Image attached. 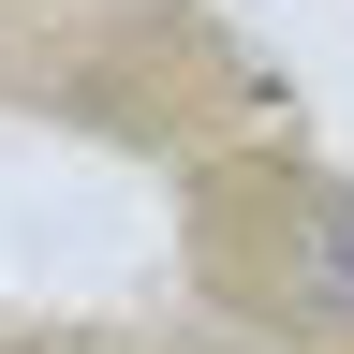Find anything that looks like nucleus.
<instances>
[{
  "label": "nucleus",
  "mask_w": 354,
  "mask_h": 354,
  "mask_svg": "<svg viewBox=\"0 0 354 354\" xmlns=\"http://www.w3.org/2000/svg\"><path fill=\"white\" fill-rule=\"evenodd\" d=\"M207 281L251 339L281 354H354V177L325 162H251L207 207Z\"/></svg>",
  "instance_id": "1"
}]
</instances>
